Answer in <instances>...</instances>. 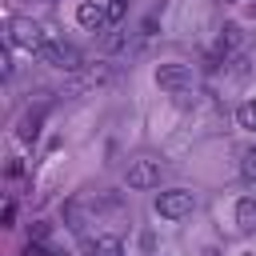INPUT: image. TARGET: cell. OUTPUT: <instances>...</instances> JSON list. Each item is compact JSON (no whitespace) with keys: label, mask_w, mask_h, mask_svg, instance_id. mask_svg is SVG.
Wrapping results in <instances>:
<instances>
[{"label":"cell","mask_w":256,"mask_h":256,"mask_svg":"<svg viewBox=\"0 0 256 256\" xmlns=\"http://www.w3.org/2000/svg\"><path fill=\"white\" fill-rule=\"evenodd\" d=\"M28 240H40V244H44V240H48V224H44V220H36V224L28 228Z\"/></svg>","instance_id":"13"},{"label":"cell","mask_w":256,"mask_h":256,"mask_svg":"<svg viewBox=\"0 0 256 256\" xmlns=\"http://www.w3.org/2000/svg\"><path fill=\"white\" fill-rule=\"evenodd\" d=\"M52 256H68V252H52Z\"/></svg>","instance_id":"17"},{"label":"cell","mask_w":256,"mask_h":256,"mask_svg":"<svg viewBox=\"0 0 256 256\" xmlns=\"http://www.w3.org/2000/svg\"><path fill=\"white\" fill-rule=\"evenodd\" d=\"M240 176H244V180H252V184H256V148H248V152H244V156H240Z\"/></svg>","instance_id":"11"},{"label":"cell","mask_w":256,"mask_h":256,"mask_svg":"<svg viewBox=\"0 0 256 256\" xmlns=\"http://www.w3.org/2000/svg\"><path fill=\"white\" fill-rule=\"evenodd\" d=\"M236 224H240L244 232H256V196L236 200Z\"/></svg>","instance_id":"7"},{"label":"cell","mask_w":256,"mask_h":256,"mask_svg":"<svg viewBox=\"0 0 256 256\" xmlns=\"http://www.w3.org/2000/svg\"><path fill=\"white\" fill-rule=\"evenodd\" d=\"M92 256H124V244H120L116 236H100V240L92 244Z\"/></svg>","instance_id":"9"},{"label":"cell","mask_w":256,"mask_h":256,"mask_svg":"<svg viewBox=\"0 0 256 256\" xmlns=\"http://www.w3.org/2000/svg\"><path fill=\"white\" fill-rule=\"evenodd\" d=\"M8 40L20 44V48H28V52H40L48 44V36L40 32V24H32V20H12L8 24Z\"/></svg>","instance_id":"3"},{"label":"cell","mask_w":256,"mask_h":256,"mask_svg":"<svg viewBox=\"0 0 256 256\" xmlns=\"http://www.w3.org/2000/svg\"><path fill=\"white\" fill-rule=\"evenodd\" d=\"M156 84L164 88V92H188L192 88V68L188 64H160L156 68Z\"/></svg>","instance_id":"4"},{"label":"cell","mask_w":256,"mask_h":256,"mask_svg":"<svg viewBox=\"0 0 256 256\" xmlns=\"http://www.w3.org/2000/svg\"><path fill=\"white\" fill-rule=\"evenodd\" d=\"M124 44H128V36H124V32H116V36H108V52H120Z\"/></svg>","instance_id":"15"},{"label":"cell","mask_w":256,"mask_h":256,"mask_svg":"<svg viewBox=\"0 0 256 256\" xmlns=\"http://www.w3.org/2000/svg\"><path fill=\"white\" fill-rule=\"evenodd\" d=\"M236 44H240V28H236V24H228V28L220 32V40H216V56H212V64H208V68H216V60H220V56H228Z\"/></svg>","instance_id":"8"},{"label":"cell","mask_w":256,"mask_h":256,"mask_svg":"<svg viewBox=\"0 0 256 256\" xmlns=\"http://www.w3.org/2000/svg\"><path fill=\"white\" fill-rule=\"evenodd\" d=\"M160 184V160H136L128 168V188L144 192V188H156Z\"/></svg>","instance_id":"5"},{"label":"cell","mask_w":256,"mask_h":256,"mask_svg":"<svg viewBox=\"0 0 256 256\" xmlns=\"http://www.w3.org/2000/svg\"><path fill=\"white\" fill-rule=\"evenodd\" d=\"M236 120H240V128L256 132V100H244V104L236 108Z\"/></svg>","instance_id":"10"},{"label":"cell","mask_w":256,"mask_h":256,"mask_svg":"<svg viewBox=\"0 0 256 256\" xmlns=\"http://www.w3.org/2000/svg\"><path fill=\"white\" fill-rule=\"evenodd\" d=\"M24 256H52V252H48L40 240H28V244H24Z\"/></svg>","instance_id":"14"},{"label":"cell","mask_w":256,"mask_h":256,"mask_svg":"<svg viewBox=\"0 0 256 256\" xmlns=\"http://www.w3.org/2000/svg\"><path fill=\"white\" fill-rule=\"evenodd\" d=\"M0 220H4V228H12V220H16V204H4V216H0Z\"/></svg>","instance_id":"16"},{"label":"cell","mask_w":256,"mask_h":256,"mask_svg":"<svg viewBox=\"0 0 256 256\" xmlns=\"http://www.w3.org/2000/svg\"><path fill=\"white\" fill-rule=\"evenodd\" d=\"M192 208H196V200L188 188H168L156 196V216H164V220H184V216H192Z\"/></svg>","instance_id":"1"},{"label":"cell","mask_w":256,"mask_h":256,"mask_svg":"<svg viewBox=\"0 0 256 256\" xmlns=\"http://www.w3.org/2000/svg\"><path fill=\"white\" fill-rule=\"evenodd\" d=\"M128 12V0H108V24H120Z\"/></svg>","instance_id":"12"},{"label":"cell","mask_w":256,"mask_h":256,"mask_svg":"<svg viewBox=\"0 0 256 256\" xmlns=\"http://www.w3.org/2000/svg\"><path fill=\"white\" fill-rule=\"evenodd\" d=\"M76 20H80V28L100 32V28H108V4H100V0H84V4L76 8Z\"/></svg>","instance_id":"6"},{"label":"cell","mask_w":256,"mask_h":256,"mask_svg":"<svg viewBox=\"0 0 256 256\" xmlns=\"http://www.w3.org/2000/svg\"><path fill=\"white\" fill-rule=\"evenodd\" d=\"M44 64H52V68H64V72H76L80 64H84V56H80V48H72V44H60V40H48L40 52H36Z\"/></svg>","instance_id":"2"}]
</instances>
